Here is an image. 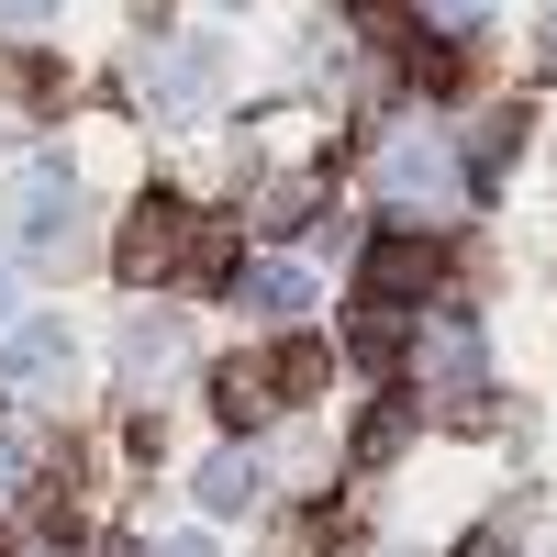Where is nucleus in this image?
Listing matches in <instances>:
<instances>
[{
	"label": "nucleus",
	"instance_id": "4468645a",
	"mask_svg": "<svg viewBox=\"0 0 557 557\" xmlns=\"http://www.w3.org/2000/svg\"><path fill=\"white\" fill-rule=\"evenodd\" d=\"M168 557H212V546H201V535H178V546H168Z\"/></svg>",
	"mask_w": 557,
	"mask_h": 557
},
{
	"label": "nucleus",
	"instance_id": "6e6552de",
	"mask_svg": "<svg viewBox=\"0 0 557 557\" xmlns=\"http://www.w3.org/2000/svg\"><path fill=\"white\" fill-rule=\"evenodd\" d=\"M212 412H223V424H257V412H278V401H268V380H257V357L212 368Z\"/></svg>",
	"mask_w": 557,
	"mask_h": 557
},
{
	"label": "nucleus",
	"instance_id": "20e7f679",
	"mask_svg": "<svg viewBox=\"0 0 557 557\" xmlns=\"http://www.w3.org/2000/svg\"><path fill=\"white\" fill-rule=\"evenodd\" d=\"M435 268H446V246H435V235H380V246H368V301L435 290Z\"/></svg>",
	"mask_w": 557,
	"mask_h": 557
},
{
	"label": "nucleus",
	"instance_id": "7ed1b4c3",
	"mask_svg": "<svg viewBox=\"0 0 557 557\" xmlns=\"http://www.w3.org/2000/svg\"><path fill=\"white\" fill-rule=\"evenodd\" d=\"M67 380V323H23L12 346H0V391L34 401V391H57Z\"/></svg>",
	"mask_w": 557,
	"mask_h": 557
},
{
	"label": "nucleus",
	"instance_id": "ddd939ff",
	"mask_svg": "<svg viewBox=\"0 0 557 557\" xmlns=\"http://www.w3.org/2000/svg\"><path fill=\"white\" fill-rule=\"evenodd\" d=\"M45 12H57V0H0V23H45Z\"/></svg>",
	"mask_w": 557,
	"mask_h": 557
},
{
	"label": "nucleus",
	"instance_id": "2eb2a0df",
	"mask_svg": "<svg viewBox=\"0 0 557 557\" xmlns=\"http://www.w3.org/2000/svg\"><path fill=\"white\" fill-rule=\"evenodd\" d=\"M357 12H391V0H357Z\"/></svg>",
	"mask_w": 557,
	"mask_h": 557
},
{
	"label": "nucleus",
	"instance_id": "f257e3e1",
	"mask_svg": "<svg viewBox=\"0 0 557 557\" xmlns=\"http://www.w3.org/2000/svg\"><path fill=\"white\" fill-rule=\"evenodd\" d=\"M190 201H178V190H146V201H134V223H123V235H112V268L134 278V290H146V278H168L178 257H190Z\"/></svg>",
	"mask_w": 557,
	"mask_h": 557
},
{
	"label": "nucleus",
	"instance_id": "39448f33",
	"mask_svg": "<svg viewBox=\"0 0 557 557\" xmlns=\"http://www.w3.org/2000/svg\"><path fill=\"white\" fill-rule=\"evenodd\" d=\"M257 380H268V401H312L323 380H335V346H323V335H278L257 357Z\"/></svg>",
	"mask_w": 557,
	"mask_h": 557
},
{
	"label": "nucleus",
	"instance_id": "9b49d317",
	"mask_svg": "<svg viewBox=\"0 0 557 557\" xmlns=\"http://www.w3.org/2000/svg\"><path fill=\"white\" fill-rule=\"evenodd\" d=\"M246 301H257V312H301V268H257Z\"/></svg>",
	"mask_w": 557,
	"mask_h": 557
},
{
	"label": "nucleus",
	"instance_id": "0eeeda50",
	"mask_svg": "<svg viewBox=\"0 0 557 557\" xmlns=\"http://www.w3.org/2000/svg\"><path fill=\"white\" fill-rule=\"evenodd\" d=\"M0 101L57 112V101H67V67H57V57H34V45H0Z\"/></svg>",
	"mask_w": 557,
	"mask_h": 557
},
{
	"label": "nucleus",
	"instance_id": "9d476101",
	"mask_svg": "<svg viewBox=\"0 0 557 557\" xmlns=\"http://www.w3.org/2000/svg\"><path fill=\"white\" fill-rule=\"evenodd\" d=\"M257 491H268V480H257V457H212V469H201V502H212V513H246Z\"/></svg>",
	"mask_w": 557,
	"mask_h": 557
},
{
	"label": "nucleus",
	"instance_id": "f3484780",
	"mask_svg": "<svg viewBox=\"0 0 557 557\" xmlns=\"http://www.w3.org/2000/svg\"><path fill=\"white\" fill-rule=\"evenodd\" d=\"M0 312H12V301H0Z\"/></svg>",
	"mask_w": 557,
	"mask_h": 557
},
{
	"label": "nucleus",
	"instance_id": "f03ea898",
	"mask_svg": "<svg viewBox=\"0 0 557 557\" xmlns=\"http://www.w3.org/2000/svg\"><path fill=\"white\" fill-rule=\"evenodd\" d=\"M67 223H78V178L45 157L23 178V246H34V268H67Z\"/></svg>",
	"mask_w": 557,
	"mask_h": 557
},
{
	"label": "nucleus",
	"instance_id": "423d86ee",
	"mask_svg": "<svg viewBox=\"0 0 557 557\" xmlns=\"http://www.w3.org/2000/svg\"><path fill=\"white\" fill-rule=\"evenodd\" d=\"M346 357H357V368H401V357H412V323H401V301H368V290H357Z\"/></svg>",
	"mask_w": 557,
	"mask_h": 557
},
{
	"label": "nucleus",
	"instance_id": "f8f14e48",
	"mask_svg": "<svg viewBox=\"0 0 557 557\" xmlns=\"http://www.w3.org/2000/svg\"><path fill=\"white\" fill-rule=\"evenodd\" d=\"M401 424H412V412H368V435H357V457H368V469H380V457L401 446Z\"/></svg>",
	"mask_w": 557,
	"mask_h": 557
},
{
	"label": "nucleus",
	"instance_id": "dca6fc26",
	"mask_svg": "<svg viewBox=\"0 0 557 557\" xmlns=\"http://www.w3.org/2000/svg\"><path fill=\"white\" fill-rule=\"evenodd\" d=\"M0 557H12V535H0Z\"/></svg>",
	"mask_w": 557,
	"mask_h": 557
},
{
	"label": "nucleus",
	"instance_id": "1a4fd4ad",
	"mask_svg": "<svg viewBox=\"0 0 557 557\" xmlns=\"http://www.w3.org/2000/svg\"><path fill=\"white\" fill-rule=\"evenodd\" d=\"M178 278L223 290V278H235V223H190V257H178Z\"/></svg>",
	"mask_w": 557,
	"mask_h": 557
}]
</instances>
